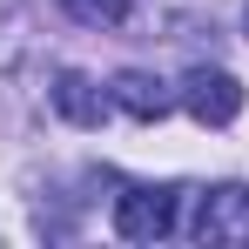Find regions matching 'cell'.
I'll use <instances>...</instances> for the list:
<instances>
[{
	"label": "cell",
	"instance_id": "1",
	"mask_svg": "<svg viewBox=\"0 0 249 249\" xmlns=\"http://www.w3.org/2000/svg\"><path fill=\"white\" fill-rule=\"evenodd\" d=\"M115 229L128 243H162L175 236V189L168 182H128L115 196Z\"/></svg>",
	"mask_w": 249,
	"mask_h": 249
},
{
	"label": "cell",
	"instance_id": "2",
	"mask_svg": "<svg viewBox=\"0 0 249 249\" xmlns=\"http://www.w3.org/2000/svg\"><path fill=\"white\" fill-rule=\"evenodd\" d=\"M196 243H249V189L243 182H215L196 196V222H189Z\"/></svg>",
	"mask_w": 249,
	"mask_h": 249
},
{
	"label": "cell",
	"instance_id": "3",
	"mask_svg": "<svg viewBox=\"0 0 249 249\" xmlns=\"http://www.w3.org/2000/svg\"><path fill=\"white\" fill-rule=\"evenodd\" d=\"M182 108L202 128H229L243 115V81H236L229 68H189V74H182Z\"/></svg>",
	"mask_w": 249,
	"mask_h": 249
},
{
	"label": "cell",
	"instance_id": "4",
	"mask_svg": "<svg viewBox=\"0 0 249 249\" xmlns=\"http://www.w3.org/2000/svg\"><path fill=\"white\" fill-rule=\"evenodd\" d=\"M47 101L61 108V122H74V128H101L108 108H115V94L94 81V74H81V68H61L54 88H47Z\"/></svg>",
	"mask_w": 249,
	"mask_h": 249
},
{
	"label": "cell",
	"instance_id": "5",
	"mask_svg": "<svg viewBox=\"0 0 249 249\" xmlns=\"http://www.w3.org/2000/svg\"><path fill=\"white\" fill-rule=\"evenodd\" d=\"M108 94H115V108H122L128 122H142V128H155V122L168 115V108H175V94H168V88L155 81V74H142V68H122Z\"/></svg>",
	"mask_w": 249,
	"mask_h": 249
},
{
	"label": "cell",
	"instance_id": "6",
	"mask_svg": "<svg viewBox=\"0 0 249 249\" xmlns=\"http://www.w3.org/2000/svg\"><path fill=\"white\" fill-rule=\"evenodd\" d=\"M81 27H122L128 14H135V0H61Z\"/></svg>",
	"mask_w": 249,
	"mask_h": 249
},
{
	"label": "cell",
	"instance_id": "7",
	"mask_svg": "<svg viewBox=\"0 0 249 249\" xmlns=\"http://www.w3.org/2000/svg\"><path fill=\"white\" fill-rule=\"evenodd\" d=\"M243 27H249V7H243Z\"/></svg>",
	"mask_w": 249,
	"mask_h": 249
}]
</instances>
